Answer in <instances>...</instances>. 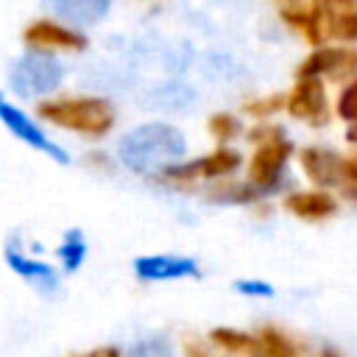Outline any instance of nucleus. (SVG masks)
<instances>
[{"mask_svg": "<svg viewBox=\"0 0 357 357\" xmlns=\"http://www.w3.org/2000/svg\"><path fill=\"white\" fill-rule=\"evenodd\" d=\"M187 137L170 123H142L117 139V162L145 178H153L170 165L184 162Z\"/></svg>", "mask_w": 357, "mask_h": 357, "instance_id": "obj_1", "label": "nucleus"}, {"mask_svg": "<svg viewBox=\"0 0 357 357\" xmlns=\"http://www.w3.org/2000/svg\"><path fill=\"white\" fill-rule=\"evenodd\" d=\"M36 117L84 139H103L117 123L112 100L86 92H56L50 98H42L36 103Z\"/></svg>", "mask_w": 357, "mask_h": 357, "instance_id": "obj_2", "label": "nucleus"}, {"mask_svg": "<svg viewBox=\"0 0 357 357\" xmlns=\"http://www.w3.org/2000/svg\"><path fill=\"white\" fill-rule=\"evenodd\" d=\"M245 139L254 142V151L245 165V181L268 195L279 192L284 187V170L293 156V142L284 137L282 126L273 123H257L245 131Z\"/></svg>", "mask_w": 357, "mask_h": 357, "instance_id": "obj_3", "label": "nucleus"}, {"mask_svg": "<svg viewBox=\"0 0 357 357\" xmlns=\"http://www.w3.org/2000/svg\"><path fill=\"white\" fill-rule=\"evenodd\" d=\"M206 337H209V346L226 357H298L293 337L273 324H262L257 332L215 326L209 329Z\"/></svg>", "mask_w": 357, "mask_h": 357, "instance_id": "obj_4", "label": "nucleus"}, {"mask_svg": "<svg viewBox=\"0 0 357 357\" xmlns=\"http://www.w3.org/2000/svg\"><path fill=\"white\" fill-rule=\"evenodd\" d=\"M64 81V64L59 56L25 50L8 70V84L20 98H50Z\"/></svg>", "mask_w": 357, "mask_h": 357, "instance_id": "obj_5", "label": "nucleus"}, {"mask_svg": "<svg viewBox=\"0 0 357 357\" xmlns=\"http://www.w3.org/2000/svg\"><path fill=\"white\" fill-rule=\"evenodd\" d=\"M20 39L25 45V50H36V53H84L89 47V36L67 22H61L59 17H33L25 22V28L20 31Z\"/></svg>", "mask_w": 357, "mask_h": 357, "instance_id": "obj_6", "label": "nucleus"}, {"mask_svg": "<svg viewBox=\"0 0 357 357\" xmlns=\"http://www.w3.org/2000/svg\"><path fill=\"white\" fill-rule=\"evenodd\" d=\"M296 78H318V81H335L349 84L357 78V47L354 45H324L318 50H310L301 64L296 67Z\"/></svg>", "mask_w": 357, "mask_h": 357, "instance_id": "obj_7", "label": "nucleus"}, {"mask_svg": "<svg viewBox=\"0 0 357 357\" xmlns=\"http://www.w3.org/2000/svg\"><path fill=\"white\" fill-rule=\"evenodd\" d=\"M0 123H3L20 142H25L28 148L39 151L42 156H47V159H53V162H59V165H70V162H73L64 145H59L28 112H22L17 103H11V100L3 98V95H0Z\"/></svg>", "mask_w": 357, "mask_h": 357, "instance_id": "obj_8", "label": "nucleus"}, {"mask_svg": "<svg viewBox=\"0 0 357 357\" xmlns=\"http://www.w3.org/2000/svg\"><path fill=\"white\" fill-rule=\"evenodd\" d=\"M284 112L293 120H301L312 128H324L332 123V103L326 95V84L318 78H296L293 89L287 92Z\"/></svg>", "mask_w": 357, "mask_h": 357, "instance_id": "obj_9", "label": "nucleus"}, {"mask_svg": "<svg viewBox=\"0 0 357 357\" xmlns=\"http://www.w3.org/2000/svg\"><path fill=\"white\" fill-rule=\"evenodd\" d=\"M3 259H6V265H8L25 284H31L36 293H42V296L59 293V287H61V273H59L50 262H45V259L28 254L17 240H8V243L3 245Z\"/></svg>", "mask_w": 357, "mask_h": 357, "instance_id": "obj_10", "label": "nucleus"}, {"mask_svg": "<svg viewBox=\"0 0 357 357\" xmlns=\"http://www.w3.org/2000/svg\"><path fill=\"white\" fill-rule=\"evenodd\" d=\"M131 271L139 282H181L201 276L198 259L187 254H142L131 262Z\"/></svg>", "mask_w": 357, "mask_h": 357, "instance_id": "obj_11", "label": "nucleus"}, {"mask_svg": "<svg viewBox=\"0 0 357 357\" xmlns=\"http://www.w3.org/2000/svg\"><path fill=\"white\" fill-rule=\"evenodd\" d=\"M279 20L293 28L312 50L324 47L326 42V22H324V3L318 0H287L276 6Z\"/></svg>", "mask_w": 357, "mask_h": 357, "instance_id": "obj_12", "label": "nucleus"}, {"mask_svg": "<svg viewBox=\"0 0 357 357\" xmlns=\"http://www.w3.org/2000/svg\"><path fill=\"white\" fill-rule=\"evenodd\" d=\"M343 153L332 151V148H321V145H307L298 151V165L301 173L310 178L312 190H337L343 187Z\"/></svg>", "mask_w": 357, "mask_h": 357, "instance_id": "obj_13", "label": "nucleus"}, {"mask_svg": "<svg viewBox=\"0 0 357 357\" xmlns=\"http://www.w3.org/2000/svg\"><path fill=\"white\" fill-rule=\"evenodd\" d=\"M282 206L298 218V220H329L335 212H337V201L332 192H324V190H296V192H287Z\"/></svg>", "mask_w": 357, "mask_h": 357, "instance_id": "obj_14", "label": "nucleus"}, {"mask_svg": "<svg viewBox=\"0 0 357 357\" xmlns=\"http://www.w3.org/2000/svg\"><path fill=\"white\" fill-rule=\"evenodd\" d=\"M326 39L340 45L357 42V0H324Z\"/></svg>", "mask_w": 357, "mask_h": 357, "instance_id": "obj_15", "label": "nucleus"}, {"mask_svg": "<svg viewBox=\"0 0 357 357\" xmlns=\"http://www.w3.org/2000/svg\"><path fill=\"white\" fill-rule=\"evenodd\" d=\"M201 181H223V178H234V173L243 167V153L234 148H215L204 156H195Z\"/></svg>", "mask_w": 357, "mask_h": 357, "instance_id": "obj_16", "label": "nucleus"}, {"mask_svg": "<svg viewBox=\"0 0 357 357\" xmlns=\"http://www.w3.org/2000/svg\"><path fill=\"white\" fill-rule=\"evenodd\" d=\"M109 3L106 0H67V3H53L50 6V11L61 20V22H67V25H73V28H78L81 31V25H95L100 17H106L109 14Z\"/></svg>", "mask_w": 357, "mask_h": 357, "instance_id": "obj_17", "label": "nucleus"}, {"mask_svg": "<svg viewBox=\"0 0 357 357\" xmlns=\"http://www.w3.org/2000/svg\"><path fill=\"white\" fill-rule=\"evenodd\" d=\"M206 198L212 204H257L265 198V192L248 184L245 178H223V181L206 184Z\"/></svg>", "mask_w": 357, "mask_h": 357, "instance_id": "obj_18", "label": "nucleus"}, {"mask_svg": "<svg viewBox=\"0 0 357 357\" xmlns=\"http://www.w3.org/2000/svg\"><path fill=\"white\" fill-rule=\"evenodd\" d=\"M53 254H56V262H59V268H61L64 273H75L78 268H84L86 254H89L86 234H84L78 226H70V229L61 234V240H59V245H56Z\"/></svg>", "mask_w": 357, "mask_h": 357, "instance_id": "obj_19", "label": "nucleus"}, {"mask_svg": "<svg viewBox=\"0 0 357 357\" xmlns=\"http://www.w3.org/2000/svg\"><path fill=\"white\" fill-rule=\"evenodd\" d=\"M206 131L212 134V139L218 142V148H229L231 139L245 137L243 120H240L234 112H215V114L206 120Z\"/></svg>", "mask_w": 357, "mask_h": 357, "instance_id": "obj_20", "label": "nucleus"}, {"mask_svg": "<svg viewBox=\"0 0 357 357\" xmlns=\"http://www.w3.org/2000/svg\"><path fill=\"white\" fill-rule=\"evenodd\" d=\"M284 100H287V92H271V95H259L248 103H243V114L248 117H257L259 123H268L271 114L276 112H284Z\"/></svg>", "mask_w": 357, "mask_h": 357, "instance_id": "obj_21", "label": "nucleus"}, {"mask_svg": "<svg viewBox=\"0 0 357 357\" xmlns=\"http://www.w3.org/2000/svg\"><path fill=\"white\" fill-rule=\"evenodd\" d=\"M128 357H176V346L165 335H151L128 349Z\"/></svg>", "mask_w": 357, "mask_h": 357, "instance_id": "obj_22", "label": "nucleus"}, {"mask_svg": "<svg viewBox=\"0 0 357 357\" xmlns=\"http://www.w3.org/2000/svg\"><path fill=\"white\" fill-rule=\"evenodd\" d=\"M335 114H337L343 123H349V126L357 123V78L349 81V84L340 89V95H337V100H335Z\"/></svg>", "mask_w": 357, "mask_h": 357, "instance_id": "obj_23", "label": "nucleus"}, {"mask_svg": "<svg viewBox=\"0 0 357 357\" xmlns=\"http://www.w3.org/2000/svg\"><path fill=\"white\" fill-rule=\"evenodd\" d=\"M231 290L237 296H245V298H273L276 296V287L265 279H234Z\"/></svg>", "mask_w": 357, "mask_h": 357, "instance_id": "obj_24", "label": "nucleus"}, {"mask_svg": "<svg viewBox=\"0 0 357 357\" xmlns=\"http://www.w3.org/2000/svg\"><path fill=\"white\" fill-rule=\"evenodd\" d=\"M181 357H218V351L204 343L201 337H184L181 340Z\"/></svg>", "mask_w": 357, "mask_h": 357, "instance_id": "obj_25", "label": "nucleus"}, {"mask_svg": "<svg viewBox=\"0 0 357 357\" xmlns=\"http://www.w3.org/2000/svg\"><path fill=\"white\" fill-rule=\"evenodd\" d=\"M67 357H123V351H120V346L106 343V346H95L89 351H78V354H67Z\"/></svg>", "mask_w": 357, "mask_h": 357, "instance_id": "obj_26", "label": "nucleus"}, {"mask_svg": "<svg viewBox=\"0 0 357 357\" xmlns=\"http://www.w3.org/2000/svg\"><path fill=\"white\" fill-rule=\"evenodd\" d=\"M343 178H346L343 187H346V184H357V153H349V156L343 159ZM343 187H340V190H343Z\"/></svg>", "mask_w": 357, "mask_h": 357, "instance_id": "obj_27", "label": "nucleus"}, {"mask_svg": "<svg viewBox=\"0 0 357 357\" xmlns=\"http://www.w3.org/2000/svg\"><path fill=\"white\" fill-rule=\"evenodd\" d=\"M340 195L343 198H349V201H354L357 204V184H346L343 190H340Z\"/></svg>", "mask_w": 357, "mask_h": 357, "instance_id": "obj_28", "label": "nucleus"}, {"mask_svg": "<svg viewBox=\"0 0 357 357\" xmlns=\"http://www.w3.org/2000/svg\"><path fill=\"white\" fill-rule=\"evenodd\" d=\"M315 357H343L337 349H332V346H324V349H318V354Z\"/></svg>", "mask_w": 357, "mask_h": 357, "instance_id": "obj_29", "label": "nucleus"}, {"mask_svg": "<svg viewBox=\"0 0 357 357\" xmlns=\"http://www.w3.org/2000/svg\"><path fill=\"white\" fill-rule=\"evenodd\" d=\"M346 142H349V145H357V123L346 128Z\"/></svg>", "mask_w": 357, "mask_h": 357, "instance_id": "obj_30", "label": "nucleus"}]
</instances>
